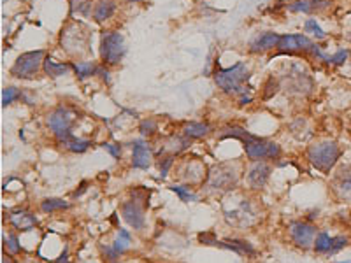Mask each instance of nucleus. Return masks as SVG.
<instances>
[{"label": "nucleus", "mask_w": 351, "mask_h": 263, "mask_svg": "<svg viewBox=\"0 0 351 263\" xmlns=\"http://www.w3.org/2000/svg\"><path fill=\"white\" fill-rule=\"evenodd\" d=\"M249 72L242 62H237L234 67L228 68H216L214 81L225 93L230 95H246L244 83L248 81Z\"/></svg>", "instance_id": "f257e3e1"}, {"label": "nucleus", "mask_w": 351, "mask_h": 263, "mask_svg": "<svg viewBox=\"0 0 351 263\" xmlns=\"http://www.w3.org/2000/svg\"><path fill=\"white\" fill-rule=\"evenodd\" d=\"M339 158L341 149L334 140H321L307 149V160L311 162V165L323 174H329Z\"/></svg>", "instance_id": "f03ea898"}, {"label": "nucleus", "mask_w": 351, "mask_h": 263, "mask_svg": "<svg viewBox=\"0 0 351 263\" xmlns=\"http://www.w3.org/2000/svg\"><path fill=\"white\" fill-rule=\"evenodd\" d=\"M125 53H127V46L123 35L114 30L104 32L100 37V58L104 65H118L123 60Z\"/></svg>", "instance_id": "7ed1b4c3"}, {"label": "nucleus", "mask_w": 351, "mask_h": 263, "mask_svg": "<svg viewBox=\"0 0 351 263\" xmlns=\"http://www.w3.org/2000/svg\"><path fill=\"white\" fill-rule=\"evenodd\" d=\"M46 51L37 49V51H27L19 55L18 60L11 67V75L18 79H32L39 72V68L44 65Z\"/></svg>", "instance_id": "20e7f679"}, {"label": "nucleus", "mask_w": 351, "mask_h": 263, "mask_svg": "<svg viewBox=\"0 0 351 263\" xmlns=\"http://www.w3.org/2000/svg\"><path fill=\"white\" fill-rule=\"evenodd\" d=\"M76 123V114L70 107L60 105L53 113H49L48 116V127L53 132L57 140H62L65 137L72 135V127Z\"/></svg>", "instance_id": "39448f33"}, {"label": "nucleus", "mask_w": 351, "mask_h": 263, "mask_svg": "<svg viewBox=\"0 0 351 263\" xmlns=\"http://www.w3.org/2000/svg\"><path fill=\"white\" fill-rule=\"evenodd\" d=\"M244 149H246L248 158L249 160H253V162H260V160H276V158H280V154H281V147L278 146V144L271 142V140L260 139V137L246 142Z\"/></svg>", "instance_id": "423d86ee"}, {"label": "nucleus", "mask_w": 351, "mask_h": 263, "mask_svg": "<svg viewBox=\"0 0 351 263\" xmlns=\"http://www.w3.org/2000/svg\"><path fill=\"white\" fill-rule=\"evenodd\" d=\"M288 233H290L291 241L295 246L302 249H309L314 246V239H316V226L311 225L307 221H293L288 226Z\"/></svg>", "instance_id": "0eeeda50"}, {"label": "nucleus", "mask_w": 351, "mask_h": 263, "mask_svg": "<svg viewBox=\"0 0 351 263\" xmlns=\"http://www.w3.org/2000/svg\"><path fill=\"white\" fill-rule=\"evenodd\" d=\"M316 48L314 42L309 37L302 34H290V35H281L278 49L283 53H297V51H306L313 53V49Z\"/></svg>", "instance_id": "6e6552de"}, {"label": "nucleus", "mask_w": 351, "mask_h": 263, "mask_svg": "<svg viewBox=\"0 0 351 263\" xmlns=\"http://www.w3.org/2000/svg\"><path fill=\"white\" fill-rule=\"evenodd\" d=\"M121 216L134 230H142L146 225V218H144V210L137 200L132 202H125L121 205Z\"/></svg>", "instance_id": "1a4fd4ad"}, {"label": "nucleus", "mask_w": 351, "mask_h": 263, "mask_svg": "<svg viewBox=\"0 0 351 263\" xmlns=\"http://www.w3.org/2000/svg\"><path fill=\"white\" fill-rule=\"evenodd\" d=\"M151 160H153V154H151V149H149L146 140H142V139L134 140L132 142V165H134V169L146 170L147 167L151 165Z\"/></svg>", "instance_id": "9d476101"}, {"label": "nucleus", "mask_w": 351, "mask_h": 263, "mask_svg": "<svg viewBox=\"0 0 351 263\" xmlns=\"http://www.w3.org/2000/svg\"><path fill=\"white\" fill-rule=\"evenodd\" d=\"M269 174H271V165H269V163H265L264 160L255 162L253 165H251V169L248 170V184L253 190L264 188L269 179Z\"/></svg>", "instance_id": "9b49d317"}, {"label": "nucleus", "mask_w": 351, "mask_h": 263, "mask_svg": "<svg viewBox=\"0 0 351 263\" xmlns=\"http://www.w3.org/2000/svg\"><path fill=\"white\" fill-rule=\"evenodd\" d=\"M332 188L339 198L351 200V167H344L332 179Z\"/></svg>", "instance_id": "f8f14e48"}, {"label": "nucleus", "mask_w": 351, "mask_h": 263, "mask_svg": "<svg viewBox=\"0 0 351 263\" xmlns=\"http://www.w3.org/2000/svg\"><path fill=\"white\" fill-rule=\"evenodd\" d=\"M9 223H11L16 230H19V232H27V230H32L37 225V218H35L32 212H28V210L18 209V210H12L11 214H9Z\"/></svg>", "instance_id": "ddd939ff"}, {"label": "nucleus", "mask_w": 351, "mask_h": 263, "mask_svg": "<svg viewBox=\"0 0 351 263\" xmlns=\"http://www.w3.org/2000/svg\"><path fill=\"white\" fill-rule=\"evenodd\" d=\"M280 34H272V32H265V34L258 35L251 41L249 44V51L251 53H264V51H271V49L278 48L280 44Z\"/></svg>", "instance_id": "4468645a"}, {"label": "nucleus", "mask_w": 351, "mask_h": 263, "mask_svg": "<svg viewBox=\"0 0 351 263\" xmlns=\"http://www.w3.org/2000/svg\"><path fill=\"white\" fill-rule=\"evenodd\" d=\"M218 248H223V249H230V251L237 253V255H242V256H253L255 253V248L249 242L246 241H241V239H228V241H219V246Z\"/></svg>", "instance_id": "2eb2a0df"}, {"label": "nucleus", "mask_w": 351, "mask_h": 263, "mask_svg": "<svg viewBox=\"0 0 351 263\" xmlns=\"http://www.w3.org/2000/svg\"><path fill=\"white\" fill-rule=\"evenodd\" d=\"M116 11V2L114 0H98L93 7V19L97 23H102L109 19Z\"/></svg>", "instance_id": "dca6fc26"}, {"label": "nucleus", "mask_w": 351, "mask_h": 263, "mask_svg": "<svg viewBox=\"0 0 351 263\" xmlns=\"http://www.w3.org/2000/svg\"><path fill=\"white\" fill-rule=\"evenodd\" d=\"M225 179L228 181L230 184L235 183V179H237V176H235L234 172H230V170H223V167H218V172L211 174V177H209V186L211 188H223V190H228L227 186L228 184L225 183Z\"/></svg>", "instance_id": "f3484780"}, {"label": "nucleus", "mask_w": 351, "mask_h": 263, "mask_svg": "<svg viewBox=\"0 0 351 263\" xmlns=\"http://www.w3.org/2000/svg\"><path fill=\"white\" fill-rule=\"evenodd\" d=\"M330 0H295L288 5V11L291 12H313L320 7H325Z\"/></svg>", "instance_id": "a211bd4d"}, {"label": "nucleus", "mask_w": 351, "mask_h": 263, "mask_svg": "<svg viewBox=\"0 0 351 263\" xmlns=\"http://www.w3.org/2000/svg\"><path fill=\"white\" fill-rule=\"evenodd\" d=\"M42 68H44V72L49 75V77H62V75L69 74L70 68H74V64H58V62H55L49 57H46Z\"/></svg>", "instance_id": "6ab92c4d"}, {"label": "nucleus", "mask_w": 351, "mask_h": 263, "mask_svg": "<svg viewBox=\"0 0 351 263\" xmlns=\"http://www.w3.org/2000/svg\"><path fill=\"white\" fill-rule=\"evenodd\" d=\"M58 142L62 144V146L65 147V149H69L70 153H84V151L88 149V147L91 146V140L88 139H77L74 133L69 137H65V139L58 140Z\"/></svg>", "instance_id": "aec40b11"}, {"label": "nucleus", "mask_w": 351, "mask_h": 263, "mask_svg": "<svg viewBox=\"0 0 351 263\" xmlns=\"http://www.w3.org/2000/svg\"><path fill=\"white\" fill-rule=\"evenodd\" d=\"M211 132V127L208 123H188L183 128V133H185L188 139H200V137H206Z\"/></svg>", "instance_id": "412c9836"}, {"label": "nucleus", "mask_w": 351, "mask_h": 263, "mask_svg": "<svg viewBox=\"0 0 351 263\" xmlns=\"http://www.w3.org/2000/svg\"><path fill=\"white\" fill-rule=\"evenodd\" d=\"M332 242H334V237H330L327 232H320L314 239V251L318 255H329L330 249H332Z\"/></svg>", "instance_id": "4be33fe9"}, {"label": "nucleus", "mask_w": 351, "mask_h": 263, "mask_svg": "<svg viewBox=\"0 0 351 263\" xmlns=\"http://www.w3.org/2000/svg\"><path fill=\"white\" fill-rule=\"evenodd\" d=\"M130 242H132V235H130L125 228H120L118 230L116 239H114V242H113V248L116 249L120 255H123V253L130 248Z\"/></svg>", "instance_id": "5701e85b"}, {"label": "nucleus", "mask_w": 351, "mask_h": 263, "mask_svg": "<svg viewBox=\"0 0 351 263\" xmlns=\"http://www.w3.org/2000/svg\"><path fill=\"white\" fill-rule=\"evenodd\" d=\"M97 68L98 65L95 62H77L74 64V72L79 79H86L90 75H95L97 74Z\"/></svg>", "instance_id": "b1692460"}, {"label": "nucleus", "mask_w": 351, "mask_h": 263, "mask_svg": "<svg viewBox=\"0 0 351 263\" xmlns=\"http://www.w3.org/2000/svg\"><path fill=\"white\" fill-rule=\"evenodd\" d=\"M69 207V202L62 198H46L41 202V209L42 212L49 214V212H55V210H62V209H67Z\"/></svg>", "instance_id": "393cba45"}, {"label": "nucleus", "mask_w": 351, "mask_h": 263, "mask_svg": "<svg viewBox=\"0 0 351 263\" xmlns=\"http://www.w3.org/2000/svg\"><path fill=\"white\" fill-rule=\"evenodd\" d=\"M91 0H70V14L90 16Z\"/></svg>", "instance_id": "a878e982"}, {"label": "nucleus", "mask_w": 351, "mask_h": 263, "mask_svg": "<svg viewBox=\"0 0 351 263\" xmlns=\"http://www.w3.org/2000/svg\"><path fill=\"white\" fill-rule=\"evenodd\" d=\"M304 30H306V34H311L314 39H318V41L327 37V34L321 30V26L318 25L316 19H307V21L304 23Z\"/></svg>", "instance_id": "bb28decb"}, {"label": "nucleus", "mask_w": 351, "mask_h": 263, "mask_svg": "<svg viewBox=\"0 0 351 263\" xmlns=\"http://www.w3.org/2000/svg\"><path fill=\"white\" fill-rule=\"evenodd\" d=\"M19 98H21V91L14 86H7V88H4V91H2V105H4V107L11 105L12 102L19 100Z\"/></svg>", "instance_id": "cd10ccee"}, {"label": "nucleus", "mask_w": 351, "mask_h": 263, "mask_svg": "<svg viewBox=\"0 0 351 263\" xmlns=\"http://www.w3.org/2000/svg\"><path fill=\"white\" fill-rule=\"evenodd\" d=\"M170 192L176 193V195H178L179 198L183 200V202H197V195L190 192V188H186V186L174 184V186H170Z\"/></svg>", "instance_id": "c85d7f7f"}, {"label": "nucleus", "mask_w": 351, "mask_h": 263, "mask_svg": "<svg viewBox=\"0 0 351 263\" xmlns=\"http://www.w3.org/2000/svg\"><path fill=\"white\" fill-rule=\"evenodd\" d=\"M156 128H158V125H156V121L153 120V118H147V120H142L139 125V132L142 133L144 137L146 135H153L156 132Z\"/></svg>", "instance_id": "c756f323"}, {"label": "nucleus", "mask_w": 351, "mask_h": 263, "mask_svg": "<svg viewBox=\"0 0 351 263\" xmlns=\"http://www.w3.org/2000/svg\"><path fill=\"white\" fill-rule=\"evenodd\" d=\"M4 242H5V248L12 253V255H18L21 251V244H19V239L16 233H9L7 237H4Z\"/></svg>", "instance_id": "7c9ffc66"}, {"label": "nucleus", "mask_w": 351, "mask_h": 263, "mask_svg": "<svg viewBox=\"0 0 351 263\" xmlns=\"http://www.w3.org/2000/svg\"><path fill=\"white\" fill-rule=\"evenodd\" d=\"M350 244V239L344 235H337L334 237V242H332V249H330L329 255H336V253H339L341 249H344L346 246Z\"/></svg>", "instance_id": "2f4dec72"}, {"label": "nucleus", "mask_w": 351, "mask_h": 263, "mask_svg": "<svg viewBox=\"0 0 351 263\" xmlns=\"http://www.w3.org/2000/svg\"><path fill=\"white\" fill-rule=\"evenodd\" d=\"M348 57H350V51H348V49H339L336 55L327 58V62H329V64H334V65H343L344 62L348 60Z\"/></svg>", "instance_id": "473e14b6"}, {"label": "nucleus", "mask_w": 351, "mask_h": 263, "mask_svg": "<svg viewBox=\"0 0 351 263\" xmlns=\"http://www.w3.org/2000/svg\"><path fill=\"white\" fill-rule=\"evenodd\" d=\"M199 241L202 242V244H206V246H216V248L219 246V241L216 239L214 233H212V232L199 233Z\"/></svg>", "instance_id": "72a5a7b5"}, {"label": "nucleus", "mask_w": 351, "mask_h": 263, "mask_svg": "<svg viewBox=\"0 0 351 263\" xmlns=\"http://www.w3.org/2000/svg\"><path fill=\"white\" fill-rule=\"evenodd\" d=\"M102 253L104 256H106V260L109 263H118V258H120V253L116 251V249L113 248V246H102Z\"/></svg>", "instance_id": "f704fd0d"}, {"label": "nucleus", "mask_w": 351, "mask_h": 263, "mask_svg": "<svg viewBox=\"0 0 351 263\" xmlns=\"http://www.w3.org/2000/svg\"><path fill=\"white\" fill-rule=\"evenodd\" d=\"M102 147L111 154V156L116 158V160L121 156V146H120V144H116V142H104Z\"/></svg>", "instance_id": "c9c22d12"}, {"label": "nucleus", "mask_w": 351, "mask_h": 263, "mask_svg": "<svg viewBox=\"0 0 351 263\" xmlns=\"http://www.w3.org/2000/svg\"><path fill=\"white\" fill-rule=\"evenodd\" d=\"M172 163H174V158L172 156L163 158V162L160 163V172H162V177L167 176V172H169V169L172 167Z\"/></svg>", "instance_id": "e433bc0d"}, {"label": "nucleus", "mask_w": 351, "mask_h": 263, "mask_svg": "<svg viewBox=\"0 0 351 263\" xmlns=\"http://www.w3.org/2000/svg\"><path fill=\"white\" fill-rule=\"evenodd\" d=\"M97 74L100 75V77L106 81V83H109L111 81V77H109V70L106 68V65H98V68H97Z\"/></svg>", "instance_id": "4c0bfd02"}, {"label": "nucleus", "mask_w": 351, "mask_h": 263, "mask_svg": "<svg viewBox=\"0 0 351 263\" xmlns=\"http://www.w3.org/2000/svg\"><path fill=\"white\" fill-rule=\"evenodd\" d=\"M86 186H88V183H86V181H83V183L79 184V190H76V192H74V198H77V197L83 195V193L86 192Z\"/></svg>", "instance_id": "58836bf2"}, {"label": "nucleus", "mask_w": 351, "mask_h": 263, "mask_svg": "<svg viewBox=\"0 0 351 263\" xmlns=\"http://www.w3.org/2000/svg\"><path fill=\"white\" fill-rule=\"evenodd\" d=\"M239 102H241L242 105H246V104H249V102H251V97H246V95H241V98H239Z\"/></svg>", "instance_id": "ea45409f"}, {"label": "nucleus", "mask_w": 351, "mask_h": 263, "mask_svg": "<svg viewBox=\"0 0 351 263\" xmlns=\"http://www.w3.org/2000/svg\"><path fill=\"white\" fill-rule=\"evenodd\" d=\"M4 263H12V262H11V258H7V256H5V258H4Z\"/></svg>", "instance_id": "a19ab883"}, {"label": "nucleus", "mask_w": 351, "mask_h": 263, "mask_svg": "<svg viewBox=\"0 0 351 263\" xmlns=\"http://www.w3.org/2000/svg\"><path fill=\"white\" fill-rule=\"evenodd\" d=\"M348 39H350V41H351V32H350V34H348Z\"/></svg>", "instance_id": "79ce46f5"}, {"label": "nucleus", "mask_w": 351, "mask_h": 263, "mask_svg": "<svg viewBox=\"0 0 351 263\" xmlns=\"http://www.w3.org/2000/svg\"><path fill=\"white\" fill-rule=\"evenodd\" d=\"M130 2H140V0H130Z\"/></svg>", "instance_id": "37998d69"}, {"label": "nucleus", "mask_w": 351, "mask_h": 263, "mask_svg": "<svg viewBox=\"0 0 351 263\" xmlns=\"http://www.w3.org/2000/svg\"><path fill=\"white\" fill-rule=\"evenodd\" d=\"M344 263H350V262H344Z\"/></svg>", "instance_id": "c03bdc74"}, {"label": "nucleus", "mask_w": 351, "mask_h": 263, "mask_svg": "<svg viewBox=\"0 0 351 263\" xmlns=\"http://www.w3.org/2000/svg\"><path fill=\"white\" fill-rule=\"evenodd\" d=\"M350 216H351V212H350Z\"/></svg>", "instance_id": "a18cd8bd"}]
</instances>
